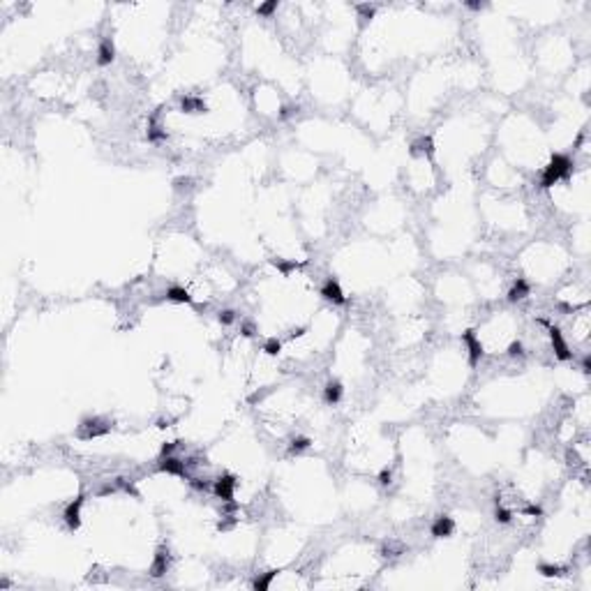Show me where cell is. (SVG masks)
I'll return each instance as SVG.
<instances>
[{"instance_id":"cell-28","label":"cell","mask_w":591,"mask_h":591,"mask_svg":"<svg viewBox=\"0 0 591 591\" xmlns=\"http://www.w3.org/2000/svg\"><path fill=\"white\" fill-rule=\"evenodd\" d=\"M358 12H363V14H365V19H372V14H374V7H372V5H360V7H358Z\"/></svg>"},{"instance_id":"cell-3","label":"cell","mask_w":591,"mask_h":591,"mask_svg":"<svg viewBox=\"0 0 591 591\" xmlns=\"http://www.w3.org/2000/svg\"><path fill=\"white\" fill-rule=\"evenodd\" d=\"M462 340H464V344H467V349H469V365L471 367H476L478 360H480V356H483V344H480V340H478L476 333H473L471 328L462 333Z\"/></svg>"},{"instance_id":"cell-9","label":"cell","mask_w":591,"mask_h":591,"mask_svg":"<svg viewBox=\"0 0 591 591\" xmlns=\"http://www.w3.org/2000/svg\"><path fill=\"white\" fill-rule=\"evenodd\" d=\"M169 559H171L169 557V550L167 547H160L153 559V564H150V575H153V578H162V575L169 571Z\"/></svg>"},{"instance_id":"cell-7","label":"cell","mask_w":591,"mask_h":591,"mask_svg":"<svg viewBox=\"0 0 591 591\" xmlns=\"http://www.w3.org/2000/svg\"><path fill=\"white\" fill-rule=\"evenodd\" d=\"M81 506H83V494L81 497H76L72 501V504L65 508V524H67L69 529H79L81 527Z\"/></svg>"},{"instance_id":"cell-21","label":"cell","mask_w":591,"mask_h":591,"mask_svg":"<svg viewBox=\"0 0 591 591\" xmlns=\"http://www.w3.org/2000/svg\"><path fill=\"white\" fill-rule=\"evenodd\" d=\"M273 266L282 270V275H289V273L296 268V266H298V263H296V261H282V259H273Z\"/></svg>"},{"instance_id":"cell-26","label":"cell","mask_w":591,"mask_h":591,"mask_svg":"<svg viewBox=\"0 0 591 591\" xmlns=\"http://www.w3.org/2000/svg\"><path fill=\"white\" fill-rule=\"evenodd\" d=\"M508 356H524V347L520 340H515V342L508 347Z\"/></svg>"},{"instance_id":"cell-19","label":"cell","mask_w":591,"mask_h":591,"mask_svg":"<svg viewBox=\"0 0 591 591\" xmlns=\"http://www.w3.org/2000/svg\"><path fill=\"white\" fill-rule=\"evenodd\" d=\"M280 349H282V342H280L277 337H270L268 342L263 344V351H266L268 356H277V354H280Z\"/></svg>"},{"instance_id":"cell-10","label":"cell","mask_w":591,"mask_h":591,"mask_svg":"<svg viewBox=\"0 0 591 591\" xmlns=\"http://www.w3.org/2000/svg\"><path fill=\"white\" fill-rule=\"evenodd\" d=\"M116 58V49H114V42L109 40H102L100 42V49H97V65H102V67H107V65H111Z\"/></svg>"},{"instance_id":"cell-23","label":"cell","mask_w":591,"mask_h":591,"mask_svg":"<svg viewBox=\"0 0 591 591\" xmlns=\"http://www.w3.org/2000/svg\"><path fill=\"white\" fill-rule=\"evenodd\" d=\"M164 136H167V134H164V132H160V127L155 125V120L150 122V129H148V139H150V141H160V139H164Z\"/></svg>"},{"instance_id":"cell-2","label":"cell","mask_w":591,"mask_h":591,"mask_svg":"<svg viewBox=\"0 0 591 591\" xmlns=\"http://www.w3.org/2000/svg\"><path fill=\"white\" fill-rule=\"evenodd\" d=\"M111 432V423L107 418H86L79 425V437L81 439H93V437H104Z\"/></svg>"},{"instance_id":"cell-14","label":"cell","mask_w":591,"mask_h":591,"mask_svg":"<svg viewBox=\"0 0 591 591\" xmlns=\"http://www.w3.org/2000/svg\"><path fill=\"white\" fill-rule=\"evenodd\" d=\"M182 111L185 114H201V111H206V104H203V100H196V97H182Z\"/></svg>"},{"instance_id":"cell-27","label":"cell","mask_w":591,"mask_h":591,"mask_svg":"<svg viewBox=\"0 0 591 591\" xmlns=\"http://www.w3.org/2000/svg\"><path fill=\"white\" fill-rule=\"evenodd\" d=\"M390 478H393L390 469H383L381 473H379V483H381V485H390Z\"/></svg>"},{"instance_id":"cell-25","label":"cell","mask_w":591,"mask_h":591,"mask_svg":"<svg viewBox=\"0 0 591 591\" xmlns=\"http://www.w3.org/2000/svg\"><path fill=\"white\" fill-rule=\"evenodd\" d=\"M494 517H497V522L508 524V522H511V517H513V513H511V511H506V508H497Z\"/></svg>"},{"instance_id":"cell-22","label":"cell","mask_w":591,"mask_h":591,"mask_svg":"<svg viewBox=\"0 0 591 591\" xmlns=\"http://www.w3.org/2000/svg\"><path fill=\"white\" fill-rule=\"evenodd\" d=\"M275 9H277V0H270V2H263V5L256 7V12L261 14V16H270Z\"/></svg>"},{"instance_id":"cell-20","label":"cell","mask_w":591,"mask_h":591,"mask_svg":"<svg viewBox=\"0 0 591 591\" xmlns=\"http://www.w3.org/2000/svg\"><path fill=\"white\" fill-rule=\"evenodd\" d=\"M309 439L307 437H296L294 441H291V446H289V450L291 453H300V450H305V448H309Z\"/></svg>"},{"instance_id":"cell-1","label":"cell","mask_w":591,"mask_h":591,"mask_svg":"<svg viewBox=\"0 0 591 591\" xmlns=\"http://www.w3.org/2000/svg\"><path fill=\"white\" fill-rule=\"evenodd\" d=\"M573 171V162L568 155H552L550 164L545 167V174H543V180H540V187L550 189L554 182L564 180L568 178V174Z\"/></svg>"},{"instance_id":"cell-31","label":"cell","mask_w":591,"mask_h":591,"mask_svg":"<svg viewBox=\"0 0 591 591\" xmlns=\"http://www.w3.org/2000/svg\"><path fill=\"white\" fill-rule=\"evenodd\" d=\"M242 335H245V337H252V335H254V328H252L249 323H245V326H242Z\"/></svg>"},{"instance_id":"cell-30","label":"cell","mask_w":591,"mask_h":591,"mask_svg":"<svg viewBox=\"0 0 591 591\" xmlns=\"http://www.w3.org/2000/svg\"><path fill=\"white\" fill-rule=\"evenodd\" d=\"M524 513H527V515H540L543 511H540L538 506H529V508H524Z\"/></svg>"},{"instance_id":"cell-18","label":"cell","mask_w":591,"mask_h":591,"mask_svg":"<svg viewBox=\"0 0 591 591\" xmlns=\"http://www.w3.org/2000/svg\"><path fill=\"white\" fill-rule=\"evenodd\" d=\"M538 571L543 573L545 578H559V575H564V568H561V566H552V564H540Z\"/></svg>"},{"instance_id":"cell-6","label":"cell","mask_w":591,"mask_h":591,"mask_svg":"<svg viewBox=\"0 0 591 591\" xmlns=\"http://www.w3.org/2000/svg\"><path fill=\"white\" fill-rule=\"evenodd\" d=\"M550 340H552V347H554V354H557L559 360H571V349H568V344H566L564 335H561V330L554 328L552 326L550 328Z\"/></svg>"},{"instance_id":"cell-24","label":"cell","mask_w":591,"mask_h":591,"mask_svg":"<svg viewBox=\"0 0 591 591\" xmlns=\"http://www.w3.org/2000/svg\"><path fill=\"white\" fill-rule=\"evenodd\" d=\"M220 323H224V326H229V323H234L236 321V312L234 309H224V312H220Z\"/></svg>"},{"instance_id":"cell-29","label":"cell","mask_w":591,"mask_h":591,"mask_svg":"<svg viewBox=\"0 0 591 591\" xmlns=\"http://www.w3.org/2000/svg\"><path fill=\"white\" fill-rule=\"evenodd\" d=\"M174 450H176V441H174V443H164V446H162V457L171 455Z\"/></svg>"},{"instance_id":"cell-5","label":"cell","mask_w":591,"mask_h":591,"mask_svg":"<svg viewBox=\"0 0 591 591\" xmlns=\"http://www.w3.org/2000/svg\"><path fill=\"white\" fill-rule=\"evenodd\" d=\"M321 296L326 298V300L335 302V305H344V302H347V296H344L342 287H340V282H337V280H333V277H328V280L323 282Z\"/></svg>"},{"instance_id":"cell-32","label":"cell","mask_w":591,"mask_h":591,"mask_svg":"<svg viewBox=\"0 0 591 591\" xmlns=\"http://www.w3.org/2000/svg\"><path fill=\"white\" fill-rule=\"evenodd\" d=\"M467 7H471V9H483V2H467Z\"/></svg>"},{"instance_id":"cell-4","label":"cell","mask_w":591,"mask_h":591,"mask_svg":"<svg viewBox=\"0 0 591 591\" xmlns=\"http://www.w3.org/2000/svg\"><path fill=\"white\" fill-rule=\"evenodd\" d=\"M234 490H236V478L234 476H220L215 480V485H213V492H215V497L222 499V501H231L234 499Z\"/></svg>"},{"instance_id":"cell-16","label":"cell","mask_w":591,"mask_h":591,"mask_svg":"<svg viewBox=\"0 0 591 591\" xmlns=\"http://www.w3.org/2000/svg\"><path fill=\"white\" fill-rule=\"evenodd\" d=\"M167 298L174 302H187V305L192 302V296L182 289V287H171V289L167 291Z\"/></svg>"},{"instance_id":"cell-12","label":"cell","mask_w":591,"mask_h":591,"mask_svg":"<svg viewBox=\"0 0 591 591\" xmlns=\"http://www.w3.org/2000/svg\"><path fill=\"white\" fill-rule=\"evenodd\" d=\"M342 383L340 381H328L326 383V388H323V400L328 404H337L340 400H342Z\"/></svg>"},{"instance_id":"cell-13","label":"cell","mask_w":591,"mask_h":591,"mask_svg":"<svg viewBox=\"0 0 591 591\" xmlns=\"http://www.w3.org/2000/svg\"><path fill=\"white\" fill-rule=\"evenodd\" d=\"M529 291H531V287H529V282L527 280H517L515 284L511 287V291H508V300L511 302H517V300H522V298H527L529 296Z\"/></svg>"},{"instance_id":"cell-33","label":"cell","mask_w":591,"mask_h":591,"mask_svg":"<svg viewBox=\"0 0 591 591\" xmlns=\"http://www.w3.org/2000/svg\"><path fill=\"white\" fill-rule=\"evenodd\" d=\"M302 333H305V328H296V330H294V333H291V337H300V335H302Z\"/></svg>"},{"instance_id":"cell-15","label":"cell","mask_w":591,"mask_h":591,"mask_svg":"<svg viewBox=\"0 0 591 591\" xmlns=\"http://www.w3.org/2000/svg\"><path fill=\"white\" fill-rule=\"evenodd\" d=\"M432 150H434V146H432L430 136H423V139H418V141L411 146V153L414 155H432Z\"/></svg>"},{"instance_id":"cell-17","label":"cell","mask_w":591,"mask_h":591,"mask_svg":"<svg viewBox=\"0 0 591 591\" xmlns=\"http://www.w3.org/2000/svg\"><path fill=\"white\" fill-rule=\"evenodd\" d=\"M277 578V571H268V573H263L261 578H256L254 580V589L256 591H268V587H270V582Z\"/></svg>"},{"instance_id":"cell-8","label":"cell","mask_w":591,"mask_h":591,"mask_svg":"<svg viewBox=\"0 0 591 591\" xmlns=\"http://www.w3.org/2000/svg\"><path fill=\"white\" fill-rule=\"evenodd\" d=\"M453 531H455V522L448 515H439L432 524V536L434 538H448L453 536Z\"/></svg>"},{"instance_id":"cell-11","label":"cell","mask_w":591,"mask_h":591,"mask_svg":"<svg viewBox=\"0 0 591 591\" xmlns=\"http://www.w3.org/2000/svg\"><path fill=\"white\" fill-rule=\"evenodd\" d=\"M160 469L164 471V473H174V476H185V462H180L178 457H162L160 462Z\"/></svg>"}]
</instances>
